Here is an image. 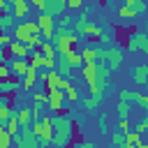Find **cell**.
I'll return each instance as SVG.
<instances>
[{
    "instance_id": "cell-17",
    "label": "cell",
    "mask_w": 148,
    "mask_h": 148,
    "mask_svg": "<svg viewBox=\"0 0 148 148\" xmlns=\"http://www.w3.org/2000/svg\"><path fill=\"white\" fill-rule=\"evenodd\" d=\"M16 25V18L12 12H0V30L2 32H12V28Z\"/></svg>"
},
{
    "instance_id": "cell-12",
    "label": "cell",
    "mask_w": 148,
    "mask_h": 148,
    "mask_svg": "<svg viewBox=\"0 0 148 148\" xmlns=\"http://www.w3.org/2000/svg\"><path fill=\"white\" fill-rule=\"evenodd\" d=\"M56 72H58L60 76H72L74 67H72V62L67 60L65 53H58V56H56Z\"/></svg>"
},
{
    "instance_id": "cell-16",
    "label": "cell",
    "mask_w": 148,
    "mask_h": 148,
    "mask_svg": "<svg viewBox=\"0 0 148 148\" xmlns=\"http://www.w3.org/2000/svg\"><path fill=\"white\" fill-rule=\"evenodd\" d=\"M65 9H67V0H46V12L49 14L60 16V14H65Z\"/></svg>"
},
{
    "instance_id": "cell-3",
    "label": "cell",
    "mask_w": 148,
    "mask_h": 148,
    "mask_svg": "<svg viewBox=\"0 0 148 148\" xmlns=\"http://www.w3.org/2000/svg\"><path fill=\"white\" fill-rule=\"evenodd\" d=\"M12 143H16L18 148H37L39 146V136L30 130V125L28 127H21L14 136H12Z\"/></svg>"
},
{
    "instance_id": "cell-45",
    "label": "cell",
    "mask_w": 148,
    "mask_h": 148,
    "mask_svg": "<svg viewBox=\"0 0 148 148\" xmlns=\"http://www.w3.org/2000/svg\"><path fill=\"white\" fill-rule=\"evenodd\" d=\"M9 106H0V125H5V120H7V116H9Z\"/></svg>"
},
{
    "instance_id": "cell-5",
    "label": "cell",
    "mask_w": 148,
    "mask_h": 148,
    "mask_svg": "<svg viewBox=\"0 0 148 148\" xmlns=\"http://www.w3.org/2000/svg\"><path fill=\"white\" fill-rule=\"evenodd\" d=\"M44 92H46V109L53 111V113H60L65 109V90L51 88V90H44Z\"/></svg>"
},
{
    "instance_id": "cell-10",
    "label": "cell",
    "mask_w": 148,
    "mask_h": 148,
    "mask_svg": "<svg viewBox=\"0 0 148 148\" xmlns=\"http://www.w3.org/2000/svg\"><path fill=\"white\" fill-rule=\"evenodd\" d=\"M9 7H12V14L14 18H25L30 14V2L28 0H7Z\"/></svg>"
},
{
    "instance_id": "cell-43",
    "label": "cell",
    "mask_w": 148,
    "mask_h": 148,
    "mask_svg": "<svg viewBox=\"0 0 148 148\" xmlns=\"http://www.w3.org/2000/svg\"><path fill=\"white\" fill-rule=\"evenodd\" d=\"M134 102H139V104H141V106H143V109H146V106H148V97H146V95H143V92H136V95H134Z\"/></svg>"
},
{
    "instance_id": "cell-21",
    "label": "cell",
    "mask_w": 148,
    "mask_h": 148,
    "mask_svg": "<svg viewBox=\"0 0 148 148\" xmlns=\"http://www.w3.org/2000/svg\"><path fill=\"white\" fill-rule=\"evenodd\" d=\"M30 123H32V109L21 106L18 109V127H28Z\"/></svg>"
},
{
    "instance_id": "cell-28",
    "label": "cell",
    "mask_w": 148,
    "mask_h": 148,
    "mask_svg": "<svg viewBox=\"0 0 148 148\" xmlns=\"http://www.w3.org/2000/svg\"><path fill=\"white\" fill-rule=\"evenodd\" d=\"M81 58H83V62H90V60H95V44H86L81 51Z\"/></svg>"
},
{
    "instance_id": "cell-36",
    "label": "cell",
    "mask_w": 148,
    "mask_h": 148,
    "mask_svg": "<svg viewBox=\"0 0 148 148\" xmlns=\"http://www.w3.org/2000/svg\"><path fill=\"white\" fill-rule=\"evenodd\" d=\"M32 102H35V104H42V106H46V92H42V90H35V92H32Z\"/></svg>"
},
{
    "instance_id": "cell-29",
    "label": "cell",
    "mask_w": 148,
    "mask_h": 148,
    "mask_svg": "<svg viewBox=\"0 0 148 148\" xmlns=\"http://www.w3.org/2000/svg\"><path fill=\"white\" fill-rule=\"evenodd\" d=\"M65 56H67V60H69V62H72V67H74V69H76V67H81V65H83V58H81V53H79V51H76V49H74V51H67V53H65Z\"/></svg>"
},
{
    "instance_id": "cell-11",
    "label": "cell",
    "mask_w": 148,
    "mask_h": 148,
    "mask_svg": "<svg viewBox=\"0 0 148 148\" xmlns=\"http://www.w3.org/2000/svg\"><path fill=\"white\" fill-rule=\"evenodd\" d=\"M7 65H9L12 76H16V79L21 81V76H23V74H25V69H28V58H12Z\"/></svg>"
},
{
    "instance_id": "cell-22",
    "label": "cell",
    "mask_w": 148,
    "mask_h": 148,
    "mask_svg": "<svg viewBox=\"0 0 148 148\" xmlns=\"http://www.w3.org/2000/svg\"><path fill=\"white\" fill-rule=\"evenodd\" d=\"M37 51H39L44 58H56V46H53L49 39H42V44L37 46Z\"/></svg>"
},
{
    "instance_id": "cell-26",
    "label": "cell",
    "mask_w": 148,
    "mask_h": 148,
    "mask_svg": "<svg viewBox=\"0 0 148 148\" xmlns=\"http://www.w3.org/2000/svg\"><path fill=\"white\" fill-rule=\"evenodd\" d=\"M118 16H120V18H127V21H132V18H136V16H141V14H139L134 7H125V5H123V7L118 9Z\"/></svg>"
},
{
    "instance_id": "cell-34",
    "label": "cell",
    "mask_w": 148,
    "mask_h": 148,
    "mask_svg": "<svg viewBox=\"0 0 148 148\" xmlns=\"http://www.w3.org/2000/svg\"><path fill=\"white\" fill-rule=\"evenodd\" d=\"M125 7H134L139 14L146 12V0H125Z\"/></svg>"
},
{
    "instance_id": "cell-40",
    "label": "cell",
    "mask_w": 148,
    "mask_h": 148,
    "mask_svg": "<svg viewBox=\"0 0 148 148\" xmlns=\"http://www.w3.org/2000/svg\"><path fill=\"white\" fill-rule=\"evenodd\" d=\"M9 42H12V35H9V32H2V30H0V49L9 46Z\"/></svg>"
},
{
    "instance_id": "cell-4",
    "label": "cell",
    "mask_w": 148,
    "mask_h": 148,
    "mask_svg": "<svg viewBox=\"0 0 148 148\" xmlns=\"http://www.w3.org/2000/svg\"><path fill=\"white\" fill-rule=\"evenodd\" d=\"M37 25H39V35L42 39H53V32H56V16L49 14V12H39L37 14Z\"/></svg>"
},
{
    "instance_id": "cell-6",
    "label": "cell",
    "mask_w": 148,
    "mask_h": 148,
    "mask_svg": "<svg viewBox=\"0 0 148 148\" xmlns=\"http://www.w3.org/2000/svg\"><path fill=\"white\" fill-rule=\"evenodd\" d=\"M104 97H106V92H102V90H90L88 95H79V102H81L83 111H95V109L102 106Z\"/></svg>"
},
{
    "instance_id": "cell-14",
    "label": "cell",
    "mask_w": 148,
    "mask_h": 148,
    "mask_svg": "<svg viewBox=\"0 0 148 148\" xmlns=\"http://www.w3.org/2000/svg\"><path fill=\"white\" fill-rule=\"evenodd\" d=\"M35 83H37V69L28 65L25 74L21 76V88H23V90H32V88H35Z\"/></svg>"
},
{
    "instance_id": "cell-19",
    "label": "cell",
    "mask_w": 148,
    "mask_h": 148,
    "mask_svg": "<svg viewBox=\"0 0 148 148\" xmlns=\"http://www.w3.org/2000/svg\"><path fill=\"white\" fill-rule=\"evenodd\" d=\"M5 130H7L12 136L18 132V111H9V116H7V120H5Z\"/></svg>"
},
{
    "instance_id": "cell-23",
    "label": "cell",
    "mask_w": 148,
    "mask_h": 148,
    "mask_svg": "<svg viewBox=\"0 0 148 148\" xmlns=\"http://www.w3.org/2000/svg\"><path fill=\"white\" fill-rule=\"evenodd\" d=\"M23 44H25L28 51H35V49L42 44V35H39V32H32V35H28V37L23 39Z\"/></svg>"
},
{
    "instance_id": "cell-44",
    "label": "cell",
    "mask_w": 148,
    "mask_h": 148,
    "mask_svg": "<svg viewBox=\"0 0 148 148\" xmlns=\"http://www.w3.org/2000/svg\"><path fill=\"white\" fill-rule=\"evenodd\" d=\"M118 130L120 132H127L130 130V118H118Z\"/></svg>"
},
{
    "instance_id": "cell-9",
    "label": "cell",
    "mask_w": 148,
    "mask_h": 148,
    "mask_svg": "<svg viewBox=\"0 0 148 148\" xmlns=\"http://www.w3.org/2000/svg\"><path fill=\"white\" fill-rule=\"evenodd\" d=\"M132 81H134L139 88H146V86H148V65H146V62L134 65V69H132Z\"/></svg>"
},
{
    "instance_id": "cell-41",
    "label": "cell",
    "mask_w": 148,
    "mask_h": 148,
    "mask_svg": "<svg viewBox=\"0 0 148 148\" xmlns=\"http://www.w3.org/2000/svg\"><path fill=\"white\" fill-rule=\"evenodd\" d=\"M9 76H12V72H9V65L0 60V79H9Z\"/></svg>"
},
{
    "instance_id": "cell-42",
    "label": "cell",
    "mask_w": 148,
    "mask_h": 148,
    "mask_svg": "<svg viewBox=\"0 0 148 148\" xmlns=\"http://www.w3.org/2000/svg\"><path fill=\"white\" fill-rule=\"evenodd\" d=\"M134 130H136V132H139V134H143V132H146V130H148V118H141V120H139V123H136V127H134Z\"/></svg>"
},
{
    "instance_id": "cell-18",
    "label": "cell",
    "mask_w": 148,
    "mask_h": 148,
    "mask_svg": "<svg viewBox=\"0 0 148 148\" xmlns=\"http://www.w3.org/2000/svg\"><path fill=\"white\" fill-rule=\"evenodd\" d=\"M7 49L12 51V56H14V58H28V49H25V44H23V42H18V39H12Z\"/></svg>"
},
{
    "instance_id": "cell-13",
    "label": "cell",
    "mask_w": 148,
    "mask_h": 148,
    "mask_svg": "<svg viewBox=\"0 0 148 148\" xmlns=\"http://www.w3.org/2000/svg\"><path fill=\"white\" fill-rule=\"evenodd\" d=\"M81 76H83V81H86L88 90H92V88H95V60H90V62H83V65H81Z\"/></svg>"
},
{
    "instance_id": "cell-37",
    "label": "cell",
    "mask_w": 148,
    "mask_h": 148,
    "mask_svg": "<svg viewBox=\"0 0 148 148\" xmlns=\"http://www.w3.org/2000/svg\"><path fill=\"white\" fill-rule=\"evenodd\" d=\"M56 28H72V16L60 14V16H58V25H56Z\"/></svg>"
},
{
    "instance_id": "cell-20",
    "label": "cell",
    "mask_w": 148,
    "mask_h": 148,
    "mask_svg": "<svg viewBox=\"0 0 148 148\" xmlns=\"http://www.w3.org/2000/svg\"><path fill=\"white\" fill-rule=\"evenodd\" d=\"M28 35H32V32L28 30V25H25L23 21H21V23H16V25L12 28V39H18V42H23Z\"/></svg>"
},
{
    "instance_id": "cell-7",
    "label": "cell",
    "mask_w": 148,
    "mask_h": 148,
    "mask_svg": "<svg viewBox=\"0 0 148 148\" xmlns=\"http://www.w3.org/2000/svg\"><path fill=\"white\" fill-rule=\"evenodd\" d=\"M127 51H141V53H148V35L146 32H132L130 39L123 44Z\"/></svg>"
},
{
    "instance_id": "cell-48",
    "label": "cell",
    "mask_w": 148,
    "mask_h": 148,
    "mask_svg": "<svg viewBox=\"0 0 148 148\" xmlns=\"http://www.w3.org/2000/svg\"><path fill=\"white\" fill-rule=\"evenodd\" d=\"M0 12H12V7H9L7 0H0Z\"/></svg>"
},
{
    "instance_id": "cell-27",
    "label": "cell",
    "mask_w": 148,
    "mask_h": 148,
    "mask_svg": "<svg viewBox=\"0 0 148 148\" xmlns=\"http://www.w3.org/2000/svg\"><path fill=\"white\" fill-rule=\"evenodd\" d=\"M130 102H125V99H118V104H116V113H118V118H130Z\"/></svg>"
},
{
    "instance_id": "cell-49",
    "label": "cell",
    "mask_w": 148,
    "mask_h": 148,
    "mask_svg": "<svg viewBox=\"0 0 148 148\" xmlns=\"http://www.w3.org/2000/svg\"><path fill=\"white\" fill-rule=\"evenodd\" d=\"M83 2H86V0H83Z\"/></svg>"
},
{
    "instance_id": "cell-35",
    "label": "cell",
    "mask_w": 148,
    "mask_h": 148,
    "mask_svg": "<svg viewBox=\"0 0 148 148\" xmlns=\"http://www.w3.org/2000/svg\"><path fill=\"white\" fill-rule=\"evenodd\" d=\"M134 90H130V88H123V90H118V99H125V102H134Z\"/></svg>"
},
{
    "instance_id": "cell-15",
    "label": "cell",
    "mask_w": 148,
    "mask_h": 148,
    "mask_svg": "<svg viewBox=\"0 0 148 148\" xmlns=\"http://www.w3.org/2000/svg\"><path fill=\"white\" fill-rule=\"evenodd\" d=\"M88 23H90V14H88V12H81V14L76 16V21H72V30L81 37V35L86 32V25H88Z\"/></svg>"
},
{
    "instance_id": "cell-1",
    "label": "cell",
    "mask_w": 148,
    "mask_h": 148,
    "mask_svg": "<svg viewBox=\"0 0 148 148\" xmlns=\"http://www.w3.org/2000/svg\"><path fill=\"white\" fill-rule=\"evenodd\" d=\"M51 123H53V139H51V143H56L58 148L67 146L74 139V118L69 113H56V116H51Z\"/></svg>"
},
{
    "instance_id": "cell-25",
    "label": "cell",
    "mask_w": 148,
    "mask_h": 148,
    "mask_svg": "<svg viewBox=\"0 0 148 148\" xmlns=\"http://www.w3.org/2000/svg\"><path fill=\"white\" fill-rule=\"evenodd\" d=\"M139 141H141V134H139L136 130H132V132L127 130V132H125V148H134Z\"/></svg>"
},
{
    "instance_id": "cell-46",
    "label": "cell",
    "mask_w": 148,
    "mask_h": 148,
    "mask_svg": "<svg viewBox=\"0 0 148 148\" xmlns=\"http://www.w3.org/2000/svg\"><path fill=\"white\" fill-rule=\"evenodd\" d=\"M69 9H83V0H67Z\"/></svg>"
},
{
    "instance_id": "cell-24",
    "label": "cell",
    "mask_w": 148,
    "mask_h": 148,
    "mask_svg": "<svg viewBox=\"0 0 148 148\" xmlns=\"http://www.w3.org/2000/svg\"><path fill=\"white\" fill-rule=\"evenodd\" d=\"M58 79H60V74H58L56 69H46V76H44V86H46V90L56 88V86H58Z\"/></svg>"
},
{
    "instance_id": "cell-8",
    "label": "cell",
    "mask_w": 148,
    "mask_h": 148,
    "mask_svg": "<svg viewBox=\"0 0 148 148\" xmlns=\"http://www.w3.org/2000/svg\"><path fill=\"white\" fill-rule=\"evenodd\" d=\"M39 146H49L51 139H53V123H51V116H42L39 118Z\"/></svg>"
},
{
    "instance_id": "cell-30",
    "label": "cell",
    "mask_w": 148,
    "mask_h": 148,
    "mask_svg": "<svg viewBox=\"0 0 148 148\" xmlns=\"http://www.w3.org/2000/svg\"><path fill=\"white\" fill-rule=\"evenodd\" d=\"M79 95H81V92L76 90V86H72V83H69V86L65 88V102H72V104H74V102H79Z\"/></svg>"
},
{
    "instance_id": "cell-33",
    "label": "cell",
    "mask_w": 148,
    "mask_h": 148,
    "mask_svg": "<svg viewBox=\"0 0 148 148\" xmlns=\"http://www.w3.org/2000/svg\"><path fill=\"white\" fill-rule=\"evenodd\" d=\"M97 127H99L102 134H109V116H106V113H99V118H97Z\"/></svg>"
},
{
    "instance_id": "cell-31",
    "label": "cell",
    "mask_w": 148,
    "mask_h": 148,
    "mask_svg": "<svg viewBox=\"0 0 148 148\" xmlns=\"http://www.w3.org/2000/svg\"><path fill=\"white\" fill-rule=\"evenodd\" d=\"M111 143L116 148H125V132H120V130L111 132Z\"/></svg>"
},
{
    "instance_id": "cell-32",
    "label": "cell",
    "mask_w": 148,
    "mask_h": 148,
    "mask_svg": "<svg viewBox=\"0 0 148 148\" xmlns=\"http://www.w3.org/2000/svg\"><path fill=\"white\" fill-rule=\"evenodd\" d=\"M12 146V134L5 130V125H0V148H9Z\"/></svg>"
},
{
    "instance_id": "cell-47",
    "label": "cell",
    "mask_w": 148,
    "mask_h": 148,
    "mask_svg": "<svg viewBox=\"0 0 148 148\" xmlns=\"http://www.w3.org/2000/svg\"><path fill=\"white\" fill-rule=\"evenodd\" d=\"M23 23L28 25V30H30V32H39V25H37V21H30V18H28V21H23Z\"/></svg>"
},
{
    "instance_id": "cell-39",
    "label": "cell",
    "mask_w": 148,
    "mask_h": 148,
    "mask_svg": "<svg viewBox=\"0 0 148 148\" xmlns=\"http://www.w3.org/2000/svg\"><path fill=\"white\" fill-rule=\"evenodd\" d=\"M42 67L44 69H56V58H44L42 56Z\"/></svg>"
},
{
    "instance_id": "cell-38",
    "label": "cell",
    "mask_w": 148,
    "mask_h": 148,
    "mask_svg": "<svg viewBox=\"0 0 148 148\" xmlns=\"http://www.w3.org/2000/svg\"><path fill=\"white\" fill-rule=\"evenodd\" d=\"M30 7H35L37 12H46V0H28Z\"/></svg>"
},
{
    "instance_id": "cell-2",
    "label": "cell",
    "mask_w": 148,
    "mask_h": 148,
    "mask_svg": "<svg viewBox=\"0 0 148 148\" xmlns=\"http://www.w3.org/2000/svg\"><path fill=\"white\" fill-rule=\"evenodd\" d=\"M79 39H81V37H79L72 28H56L51 44L56 46V53H67V51H74V49H76Z\"/></svg>"
}]
</instances>
